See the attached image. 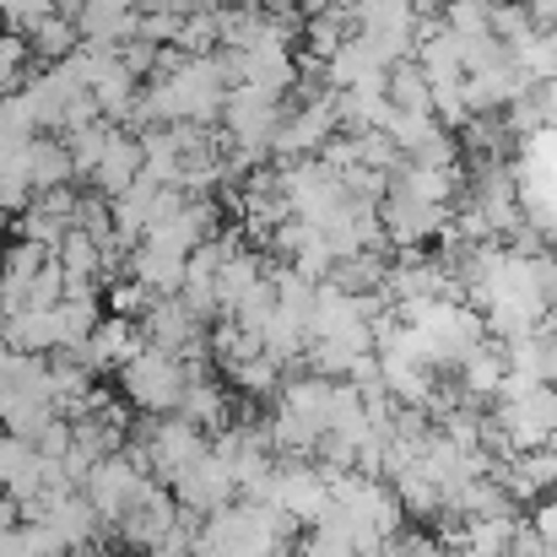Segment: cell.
I'll list each match as a JSON object with an SVG mask.
<instances>
[{
    "instance_id": "obj_24",
    "label": "cell",
    "mask_w": 557,
    "mask_h": 557,
    "mask_svg": "<svg viewBox=\"0 0 557 557\" xmlns=\"http://www.w3.org/2000/svg\"><path fill=\"white\" fill-rule=\"evenodd\" d=\"M180 411H185L189 422H200V428L211 433V428H222V422H227V389H222V384H216V379H211L206 369L189 373Z\"/></svg>"
},
{
    "instance_id": "obj_39",
    "label": "cell",
    "mask_w": 557,
    "mask_h": 557,
    "mask_svg": "<svg viewBox=\"0 0 557 557\" xmlns=\"http://www.w3.org/2000/svg\"><path fill=\"white\" fill-rule=\"evenodd\" d=\"M16 525H22V504H16L11 493H0V536L16 531Z\"/></svg>"
},
{
    "instance_id": "obj_26",
    "label": "cell",
    "mask_w": 557,
    "mask_h": 557,
    "mask_svg": "<svg viewBox=\"0 0 557 557\" xmlns=\"http://www.w3.org/2000/svg\"><path fill=\"white\" fill-rule=\"evenodd\" d=\"M282 379H287V369H282L271 352H255V358H244V363L227 369V384H238L249 400H276Z\"/></svg>"
},
{
    "instance_id": "obj_9",
    "label": "cell",
    "mask_w": 557,
    "mask_h": 557,
    "mask_svg": "<svg viewBox=\"0 0 557 557\" xmlns=\"http://www.w3.org/2000/svg\"><path fill=\"white\" fill-rule=\"evenodd\" d=\"M222 233V206H216V195H185V206L174 211V216H163L158 227H147V238L152 244H169V249H180V255H195L206 238H216Z\"/></svg>"
},
{
    "instance_id": "obj_2",
    "label": "cell",
    "mask_w": 557,
    "mask_h": 557,
    "mask_svg": "<svg viewBox=\"0 0 557 557\" xmlns=\"http://www.w3.org/2000/svg\"><path fill=\"white\" fill-rule=\"evenodd\" d=\"M189 363L185 358H174V352H163V347H141L125 369H120V389H125V400L136 406V411H152V417H169V411H180V400H185V384H189Z\"/></svg>"
},
{
    "instance_id": "obj_41",
    "label": "cell",
    "mask_w": 557,
    "mask_h": 557,
    "mask_svg": "<svg viewBox=\"0 0 557 557\" xmlns=\"http://www.w3.org/2000/svg\"><path fill=\"white\" fill-rule=\"evenodd\" d=\"M98 557H141V553H136V547H131V553H103V547H98Z\"/></svg>"
},
{
    "instance_id": "obj_28",
    "label": "cell",
    "mask_w": 557,
    "mask_h": 557,
    "mask_svg": "<svg viewBox=\"0 0 557 557\" xmlns=\"http://www.w3.org/2000/svg\"><path fill=\"white\" fill-rule=\"evenodd\" d=\"M347 38H352V16H342V11H320L304 22V54H314V60H331Z\"/></svg>"
},
{
    "instance_id": "obj_27",
    "label": "cell",
    "mask_w": 557,
    "mask_h": 557,
    "mask_svg": "<svg viewBox=\"0 0 557 557\" xmlns=\"http://www.w3.org/2000/svg\"><path fill=\"white\" fill-rule=\"evenodd\" d=\"M515 60L531 82H553L557 76V22H542L525 44H515Z\"/></svg>"
},
{
    "instance_id": "obj_35",
    "label": "cell",
    "mask_w": 557,
    "mask_h": 557,
    "mask_svg": "<svg viewBox=\"0 0 557 557\" xmlns=\"http://www.w3.org/2000/svg\"><path fill=\"white\" fill-rule=\"evenodd\" d=\"M65 287H71V276H65V265H60V255L49 249V260H44V271L33 276V309H54L60 298H65Z\"/></svg>"
},
{
    "instance_id": "obj_37",
    "label": "cell",
    "mask_w": 557,
    "mask_h": 557,
    "mask_svg": "<svg viewBox=\"0 0 557 557\" xmlns=\"http://www.w3.org/2000/svg\"><path fill=\"white\" fill-rule=\"evenodd\" d=\"M509 557H553V547L542 542V531H536L531 520H520V531H515V547H509Z\"/></svg>"
},
{
    "instance_id": "obj_15",
    "label": "cell",
    "mask_w": 557,
    "mask_h": 557,
    "mask_svg": "<svg viewBox=\"0 0 557 557\" xmlns=\"http://www.w3.org/2000/svg\"><path fill=\"white\" fill-rule=\"evenodd\" d=\"M384 76H389V65L373 54V44L358 38V33L325 60V87H336V92H347V87H384Z\"/></svg>"
},
{
    "instance_id": "obj_25",
    "label": "cell",
    "mask_w": 557,
    "mask_h": 557,
    "mask_svg": "<svg viewBox=\"0 0 557 557\" xmlns=\"http://www.w3.org/2000/svg\"><path fill=\"white\" fill-rule=\"evenodd\" d=\"M27 163H33V189H54L76 180V163H71V147L65 136H38L27 147Z\"/></svg>"
},
{
    "instance_id": "obj_32",
    "label": "cell",
    "mask_w": 557,
    "mask_h": 557,
    "mask_svg": "<svg viewBox=\"0 0 557 557\" xmlns=\"http://www.w3.org/2000/svg\"><path fill=\"white\" fill-rule=\"evenodd\" d=\"M16 233H22V238H33V244H44V249H60V238L71 233V222H65L60 211H49L44 200H33V206L22 211Z\"/></svg>"
},
{
    "instance_id": "obj_43",
    "label": "cell",
    "mask_w": 557,
    "mask_h": 557,
    "mask_svg": "<svg viewBox=\"0 0 557 557\" xmlns=\"http://www.w3.org/2000/svg\"><path fill=\"white\" fill-rule=\"evenodd\" d=\"M547 498H557V487H553V493H547Z\"/></svg>"
},
{
    "instance_id": "obj_5",
    "label": "cell",
    "mask_w": 557,
    "mask_h": 557,
    "mask_svg": "<svg viewBox=\"0 0 557 557\" xmlns=\"http://www.w3.org/2000/svg\"><path fill=\"white\" fill-rule=\"evenodd\" d=\"M152 482V471H147V460L136 455V449H114V455H103L98 466H92V476L82 482V493L98 504V515L114 525L136 498H141V487Z\"/></svg>"
},
{
    "instance_id": "obj_8",
    "label": "cell",
    "mask_w": 557,
    "mask_h": 557,
    "mask_svg": "<svg viewBox=\"0 0 557 557\" xmlns=\"http://www.w3.org/2000/svg\"><path fill=\"white\" fill-rule=\"evenodd\" d=\"M174 498H180V509L206 520V515H216V509H227V504L238 498V476H233V466L211 449V455H200L185 476L174 482Z\"/></svg>"
},
{
    "instance_id": "obj_10",
    "label": "cell",
    "mask_w": 557,
    "mask_h": 557,
    "mask_svg": "<svg viewBox=\"0 0 557 557\" xmlns=\"http://www.w3.org/2000/svg\"><path fill=\"white\" fill-rule=\"evenodd\" d=\"M147 347V331H141V320H125V314H103V325L87 336V347H76L82 352V363L92 373H103V369H125L136 352Z\"/></svg>"
},
{
    "instance_id": "obj_40",
    "label": "cell",
    "mask_w": 557,
    "mask_h": 557,
    "mask_svg": "<svg viewBox=\"0 0 557 557\" xmlns=\"http://www.w3.org/2000/svg\"><path fill=\"white\" fill-rule=\"evenodd\" d=\"M358 5L363 0H331V11H342V16H358Z\"/></svg>"
},
{
    "instance_id": "obj_1",
    "label": "cell",
    "mask_w": 557,
    "mask_h": 557,
    "mask_svg": "<svg viewBox=\"0 0 557 557\" xmlns=\"http://www.w3.org/2000/svg\"><path fill=\"white\" fill-rule=\"evenodd\" d=\"M282 114H287V98H276V92H265V87H255V82H238V87L227 92V103H222V136H227L233 152L265 163V158H276Z\"/></svg>"
},
{
    "instance_id": "obj_12",
    "label": "cell",
    "mask_w": 557,
    "mask_h": 557,
    "mask_svg": "<svg viewBox=\"0 0 557 557\" xmlns=\"http://www.w3.org/2000/svg\"><path fill=\"white\" fill-rule=\"evenodd\" d=\"M0 493H11L16 504L44 493V455H38L33 438L0 433Z\"/></svg>"
},
{
    "instance_id": "obj_42",
    "label": "cell",
    "mask_w": 557,
    "mask_h": 557,
    "mask_svg": "<svg viewBox=\"0 0 557 557\" xmlns=\"http://www.w3.org/2000/svg\"><path fill=\"white\" fill-rule=\"evenodd\" d=\"M547 449H553V455H557V433H553V438H547Z\"/></svg>"
},
{
    "instance_id": "obj_4",
    "label": "cell",
    "mask_w": 557,
    "mask_h": 557,
    "mask_svg": "<svg viewBox=\"0 0 557 557\" xmlns=\"http://www.w3.org/2000/svg\"><path fill=\"white\" fill-rule=\"evenodd\" d=\"M379 216H384V238H389V249H422V244H433V238L449 227L455 206L422 200V195H411L406 185L389 180L384 200H379Z\"/></svg>"
},
{
    "instance_id": "obj_7",
    "label": "cell",
    "mask_w": 557,
    "mask_h": 557,
    "mask_svg": "<svg viewBox=\"0 0 557 557\" xmlns=\"http://www.w3.org/2000/svg\"><path fill=\"white\" fill-rule=\"evenodd\" d=\"M276 504H282L298 525H314V520L331 515L336 487H331V476L320 471V460H314V466H309V460H287V466H276Z\"/></svg>"
},
{
    "instance_id": "obj_36",
    "label": "cell",
    "mask_w": 557,
    "mask_h": 557,
    "mask_svg": "<svg viewBox=\"0 0 557 557\" xmlns=\"http://www.w3.org/2000/svg\"><path fill=\"white\" fill-rule=\"evenodd\" d=\"M384 557H444V542H428V536H417V531H395V536L384 542Z\"/></svg>"
},
{
    "instance_id": "obj_20",
    "label": "cell",
    "mask_w": 557,
    "mask_h": 557,
    "mask_svg": "<svg viewBox=\"0 0 557 557\" xmlns=\"http://www.w3.org/2000/svg\"><path fill=\"white\" fill-rule=\"evenodd\" d=\"M5 342L16 347V352H60V320H54V309H16L11 320H5Z\"/></svg>"
},
{
    "instance_id": "obj_6",
    "label": "cell",
    "mask_w": 557,
    "mask_h": 557,
    "mask_svg": "<svg viewBox=\"0 0 557 557\" xmlns=\"http://www.w3.org/2000/svg\"><path fill=\"white\" fill-rule=\"evenodd\" d=\"M174 520H180V498H174V487H169V482H158V476H152V482L141 487V498L114 520V531H120V542H125V547H136V553L147 547V553H152V547L174 531Z\"/></svg>"
},
{
    "instance_id": "obj_14",
    "label": "cell",
    "mask_w": 557,
    "mask_h": 557,
    "mask_svg": "<svg viewBox=\"0 0 557 557\" xmlns=\"http://www.w3.org/2000/svg\"><path fill=\"white\" fill-rule=\"evenodd\" d=\"M131 276H136V282H147L158 298H174V293H185L189 255L169 249V244H152V238H141V244L131 249Z\"/></svg>"
},
{
    "instance_id": "obj_33",
    "label": "cell",
    "mask_w": 557,
    "mask_h": 557,
    "mask_svg": "<svg viewBox=\"0 0 557 557\" xmlns=\"http://www.w3.org/2000/svg\"><path fill=\"white\" fill-rule=\"evenodd\" d=\"M103 293H109V314H125V320H141V314L158 304V293H152L147 282H136V276H120V282H109Z\"/></svg>"
},
{
    "instance_id": "obj_3",
    "label": "cell",
    "mask_w": 557,
    "mask_h": 557,
    "mask_svg": "<svg viewBox=\"0 0 557 557\" xmlns=\"http://www.w3.org/2000/svg\"><path fill=\"white\" fill-rule=\"evenodd\" d=\"M336 136H342L336 87H325V92H304V103L282 114V131H276V158H282V163H293V158H320Z\"/></svg>"
},
{
    "instance_id": "obj_30",
    "label": "cell",
    "mask_w": 557,
    "mask_h": 557,
    "mask_svg": "<svg viewBox=\"0 0 557 557\" xmlns=\"http://www.w3.org/2000/svg\"><path fill=\"white\" fill-rule=\"evenodd\" d=\"M38 54H33V44H27V33H0V98H11V92H22L27 87V65H33Z\"/></svg>"
},
{
    "instance_id": "obj_23",
    "label": "cell",
    "mask_w": 557,
    "mask_h": 557,
    "mask_svg": "<svg viewBox=\"0 0 557 557\" xmlns=\"http://www.w3.org/2000/svg\"><path fill=\"white\" fill-rule=\"evenodd\" d=\"M27 44H33V54H38L44 65H54V60H65V54L82 49V22L65 16V11H49V16L27 33Z\"/></svg>"
},
{
    "instance_id": "obj_29",
    "label": "cell",
    "mask_w": 557,
    "mask_h": 557,
    "mask_svg": "<svg viewBox=\"0 0 557 557\" xmlns=\"http://www.w3.org/2000/svg\"><path fill=\"white\" fill-rule=\"evenodd\" d=\"M389 487L400 493V509H406V515H417V520H438V515H444V493H438L417 466H411V471H400Z\"/></svg>"
},
{
    "instance_id": "obj_22",
    "label": "cell",
    "mask_w": 557,
    "mask_h": 557,
    "mask_svg": "<svg viewBox=\"0 0 557 557\" xmlns=\"http://www.w3.org/2000/svg\"><path fill=\"white\" fill-rule=\"evenodd\" d=\"M384 92H389L395 114H433V82H428V71H422L417 60H400V65H389V76H384Z\"/></svg>"
},
{
    "instance_id": "obj_19",
    "label": "cell",
    "mask_w": 557,
    "mask_h": 557,
    "mask_svg": "<svg viewBox=\"0 0 557 557\" xmlns=\"http://www.w3.org/2000/svg\"><path fill=\"white\" fill-rule=\"evenodd\" d=\"M265 276H271V255L238 249V255L222 265V276H216V304H222V314H233V309L249 298V287H255V282H265Z\"/></svg>"
},
{
    "instance_id": "obj_31",
    "label": "cell",
    "mask_w": 557,
    "mask_h": 557,
    "mask_svg": "<svg viewBox=\"0 0 557 557\" xmlns=\"http://www.w3.org/2000/svg\"><path fill=\"white\" fill-rule=\"evenodd\" d=\"M33 136H44L38 120H33V103H27L22 92L0 98V152H5V147H27Z\"/></svg>"
},
{
    "instance_id": "obj_11",
    "label": "cell",
    "mask_w": 557,
    "mask_h": 557,
    "mask_svg": "<svg viewBox=\"0 0 557 557\" xmlns=\"http://www.w3.org/2000/svg\"><path fill=\"white\" fill-rule=\"evenodd\" d=\"M33 525H49L54 536H60V547L65 553H76V547H92L98 536H103V515H98V504L87 498V493H65V498H44V520H33Z\"/></svg>"
},
{
    "instance_id": "obj_16",
    "label": "cell",
    "mask_w": 557,
    "mask_h": 557,
    "mask_svg": "<svg viewBox=\"0 0 557 557\" xmlns=\"http://www.w3.org/2000/svg\"><path fill=\"white\" fill-rule=\"evenodd\" d=\"M455 373H460L455 384H460L471 400L487 406V400H498V389H504V379H509V347H504L498 336H487L476 352H466V363Z\"/></svg>"
},
{
    "instance_id": "obj_38",
    "label": "cell",
    "mask_w": 557,
    "mask_h": 557,
    "mask_svg": "<svg viewBox=\"0 0 557 557\" xmlns=\"http://www.w3.org/2000/svg\"><path fill=\"white\" fill-rule=\"evenodd\" d=\"M531 525L542 531V542L557 553V498H547V504H536V509H531Z\"/></svg>"
},
{
    "instance_id": "obj_34",
    "label": "cell",
    "mask_w": 557,
    "mask_h": 557,
    "mask_svg": "<svg viewBox=\"0 0 557 557\" xmlns=\"http://www.w3.org/2000/svg\"><path fill=\"white\" fill-rule=\"evenodd\" d=\"M493 11H498V0H449L444 22L471 38V33H493Z\"/></svg>"
},
{
    "instance_id": "obj_13",
    "label": "cell",
    "mask_w": 557,
    "mask_h": 557,
    "mask_svg": "<svg viewBox=\"0 0 557 557\" xmlns=\"http://www.w3.org/2000/svg\"><path fill=\"white\" fill-rule=\"evenodd\" d=\"M141 169H147L141 136H136V131H125V125H114V131H109V147H103V158H98L92 189H103V195H120V189H131L136 180H141Z\"/></svg>"
},
{
    "instance_id": "obj_18",
    "label": "cell",
    "mask_w": 557,
    "mask_h": 557,
    "mask_svg": "<svg viewBox=\"0 0 557 557\" xmlns=\"http://www.w3.org/2000/svg\"><path fill=\"white\" fill-rule=\"evenodd\" d=\"M509 131L520 136V141H531V136H542V131H557V76L553 82H531L515 103H509Z\"/></svg>"
},
{
    "instance_id": "obj_17",
    "label": "cell",
    "mask_w": 557,
    "mask_h": 557,
    "mask_svg": "<svg viewBox=\"0 0 557 557\" xmlns=\"http://www.w3.org/2000/svg\"><path fill=\"white\" fill-rule=\"evenodd\" d=\"M136 16H141L136 0H82L76 5V22H82L87 44H125V38H136Z\"/></svg>"
},
{
    "instance_id": "obj_21",
    "label": "cell",
    "mask_w": 557,
    "mask_h": 557,
    "mask_svg": "<svg viewBox=\"0 0 557 557\" xmlns=\"http://www.w3.org/2000/svg\"><path fill=\"white\" fill-rule=\"evenodd\" d=\"M54 320H60V352H76V347H87V336L103 325L98 293H65V298L54 304Z\"/></svg>"
}]
</instances>
